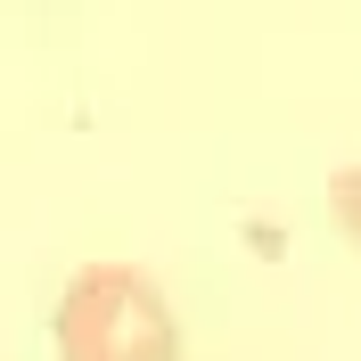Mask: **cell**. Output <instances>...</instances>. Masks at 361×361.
Wrapping results in <instances>:
<instances>
[{
	"label": "cell",
	"mask_w": 361,
	"mask_h": 361,
	"mask_svg": "<svg viewBox=\"0 0 361 361\" xmlns=\"http://www.w3.org/2000/svg\"><path fill=\"white\" fill-rule=\"evenodd\" d=\"M58 353L66 361H180V329L157 279L132 263H99L58 295Z\"/></svg>",
	"instance_id": "6da1fadb"
},
{
	"label": "cell",
	"mask_w": 361,
	"mask_h": 361,
	"mask_svg": "<svg viewBox=\"0 0 361 361\" xmlns=\"http://www.w3.org/2000/svg\"><path fill=\"white\" fill-rule=\"evenodd\" d=\"M329 205H337L345 238H361V164H345V173H337V189H329Z\"/></svg>",
	"instance_id": "7a4b0ae2"
}]
</instances>
